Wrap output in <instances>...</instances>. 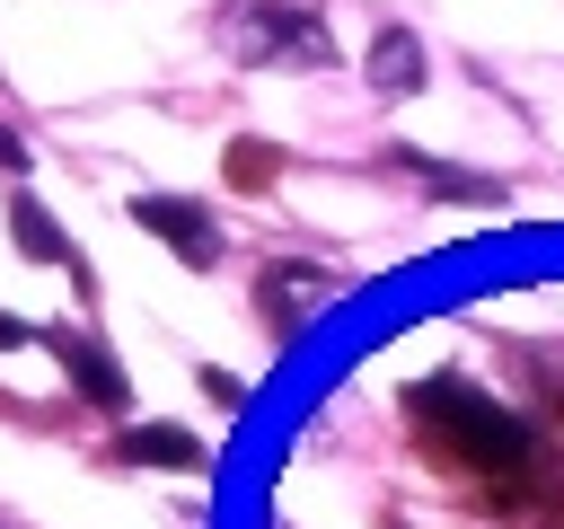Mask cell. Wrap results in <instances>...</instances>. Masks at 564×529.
<instances>
[{"mask_svg": "<svg viewBox=\"0 0 564 529\" xmlns=\"http://www.w3.org/2000/svg\"><path fill=\"white\" fill-rule=\"evenodd\" d=\"M405 414L423 423V450L441 458V467H467V476H520L529 467V423L520 414H502L485 388H467V379H414L405 388Z\"/></svg>", "mask_w": 564, "mask_h": 529, "instance_id": "1", "label": "cell"}, {"mask_svg": "<svg viewBox=\"0 0 564 529\" xmlns=\"http://www.w3.org/2000/svg\"><path fill=\"white\" fill-rule=\"evenodd\" d=\"M229 176H238V185H264V176H273V150H264V141H238Z\"/></svg>", "mask_w": 564, "mask_h": 529, "instance_id": "8", "label": "cell"}, {"mask_svg": "<svg viewBox=\"0 0 564 529\" xmlns=\"http://www.w3.org/2000/svg\"><path fill=\"white\" fill-rule=\"evenodd\" d=\"M70 388H88L97 406H123V370L106 361V344H70Z\"/></svg>", "mask_w": 564, "mask_h": 529, "instance_id": "6", "label": "cell"}, {"mask_svg": "<svg viewBox=\"0 0 564 529\" xmlns=\"http://www.w3.org/2000/svg\"><path fill=\"white\" fill-rule=\"evenodd\" d=\"M9 344H35V326H26V317H0V353H9Z\"/></svg>", "mask_w": 564, "mask_h": 529, "instance_id": "9", "label": "cell"}, {"mask_svg": "<svg viewBox=\"0 0 564 529\" xmlns=\"http://www.w3.org/2000/svg\"><path fill=\"white\" fill-rule=\"evenodd\" d=\"M132 220H141L150 238H167L185 264H212V256H220V229H212V220H203V203H185V194H141V203H132Z\"/></svg>", "mask_w": 564, "mask_h": 529, "instance_id": "3", "label": "cell"}, {"mask_svg": "<svg viewBox=\"0 0 564 529\" xmlns=\"http://www.w3.org/2000/svg\"><path fill=\"white\" fill-rule=\"evenodd\" d=\"M123 458H141V467H203V441L176 432V423H150V432H123Z\"/></svg>", "mask_w": 564, "mask_h": 529, "instance_id": "5", "label": "cell"}, {"mask_svg": "<svg viewBox=\"0 0 564 529\" xmlns=\"http://www.w3.org/2000/svg\"><path fill=\"white\" fill-rule=\"evenodd\" d=\"M9 229H18V247H26L35 264H62V256H70V247H62V229H53L35 203H18V212H9Z\"/></svg>", "mask_w": 564, "mask_h": 529, "instance_id": "7", "label": "cell"}, {"mask_svg": "<svg viewBox=\"0 0 564 529\" xmlns=\"http://www.w3.org/2000/svg\"><path fill=\"white\" fill-rule=\"evenodd\" d=\"M370 88L379 97H414L423 88V44L414 35H379L370 44Z\"/></svg>", "mask_w": 564, "mask_h": 529, "instance_id": "4", "label": "cell"}, {"mask_svg": "<svg viewBox=\"0 0 564 529\" xmlns=\"http://www.w3.org/2000/svg\"><path fill=\"white\" fill-rule=\"evenodd\" d=\"M0 168H26V150H18V141H9V132H0Z\"/></svg>", "mask_w": 564, "mask_h": 529, "instance_id": "10", "label": "cell"}, {"mask_svg": "<svg viewBox=\"0 0 564 529\" xmlns=\"http://www.w3.org/2000/svg\"><path fill=\"white\" fill-rule=\"evenodd\" d=\"M220 35H229V53H238V62H273V53L326 62V26H317L308 9H282V0H229Z\"/></svg>", "mask_w": 564, "mask_h": 529, "instance_id": "2", "label": "cell"}]
</instances>
